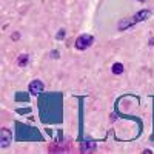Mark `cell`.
<instances>
[{
  "label": "cell",
  "instance_id": "6da1fadb",
  "mask_svg": "<svg viewBox=\"0 0 154 154\" xmlns=\"http://www.w3.org/2000/svg\"><path fill=\"white\" fill-rule=\"evenodd\" d=\"M93 42H94L93 35L83 34V35H80V37L75 40V48H77V49H86L88 46H91V45H93Z\"/></svg>",
  "mask_w": 154,
  "mask_h": 154
},
{
  "label": "cell",
  "instance_id": "7a4b0ae2",
  "mask_svg": "<svg viewBox=\"0 0 154 154\" xmlns=\"http://www.w3.org/2000/svg\"><path fill=\"white\" fill-rule=\"evenodd\" d=\"M42 91H43V83H42L40 80H32V82L29 83V93H31L32 96L42 94Z\"/></svg>",
  "mask_w": 154,
  "mask_h": 154
},
{
  "label": "cell",
  "instance_id": "3957f363",
  "mask_svg": "<svg viewBox=\"0 0 154 154\" xmlns=\"http://www.w3.org/2000/svg\"><path fill=\"white\" fill-rule=\"evenodd\" d=\"M11 140H12V136L8 130H2V133H0V145H2V148H6L9 143H11Z\"/></svg>",
  "mask_w": 154,
  "mask_h": 154
},
{
  "label": "cell",
  "instance_id": "277c9868",
  "mask_svg": "<svg viewBox=\"0 0 154 154\" xmlns=\"http://www.w3.org/2000/svg\"><path fill=\"white\" fill-rule=\"evenodd\" d=\"M148 17H149V11H148V9H143V11L137 12V14L133 17V20L137 23V22H142V20H145V19H148Z\"/></svg>",
  "mask_w": 154,
  "mask_h": 154
},
{
  "label": "cell",
  "instance_id": "5b68a950",
  "mask_svg": "<svg viewBox=\"0 0 154 154\" xmlns=\"http://www.w3.org/2000/svg\"><path fill=\"white\" fill-rule=\"evenodd\" d=\"M112 72L114 74H122L123 72V65L122 63H114L112 65Z\"/></svg>",
  "mask_w": 154,
  "mask_h": 154
},
{
  "label": "cell",
  "instance_id": "8992f818",
  "mask_svg": "<svg viewBox=\"0 0 154 154\" xmlns=\"http://www.w3.org/2000/svg\"><path fill=\"white\" fill-rule=\"evenodd\" d=\"M28 63V56H20L19 57V65L20 66H25Z\"/></svg>",
  "mask_w": 154,
  "mask_h": 154
},
{
  "label": "cell",
  "instance_id": "52a82bcc",
  "mask_svg": "<svg viewBox=\"0 0 154 154\" xmlns=\"http://www.w3.org/2000/svg\"><path fill=\"white\" fill-rule=\"evenodd\" d=\"M63 37H65V32H63V31H59V34H57V38H63Z\"/></svg>",
  "mask_w": 154,
  "mask_h": 154
},
{
  "label": "cell",
  "instance_id": "ba28073f",
  "mask_svg": "<svg viewBox=\"0 0 154 154\" xmlns=\"http://www.w3.org/2000/svg\"><path fill=\"white\" fill-rule=\"evenodd\" d=\"M140 2H142V0H140Z\"/></svg>",
  "mask_w": 154,
  "mask_h": 154
}]
</instances>
